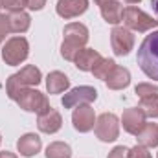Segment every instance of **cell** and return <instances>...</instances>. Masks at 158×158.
Here are the masks:
<instances>
[{"label": "cell", "instance_id": "obj_1", "mask_svg": "<svg viewBox=\"0 0 158 158\" xmlns=\"http://www.w3.org/2000/svg\"><path fill=\"white\" fill-rule=\"evenodd\" d=\"M63 44H61V55L66 61H74L76 55L86 46L88 42V28L81 22H70L63 30Z\"/></svg>", "mask_w": 158, "mask_h": 158}, {"label": "cell", "instance_id": "obj_2", "mask_svg": "<svg viewBox=\"0 0 158 158\" xmlns=\"http://www.w3.org/2000/svg\"><path fill=\"white\" fill-rule=\"evenodd\" d=\"M138 64L149 79L158 81V30L147 35L138 48Z\"/></svg>", "mask_w": 158, "mask_h": 158}, {"label": "cell", "instance_id": "obj_3", "mask_svg": "<svg viewBox=\"0 0 158 158\" xmlns=\"http://www.w3.org/2000/svg\"><path fill=\"white\" fill-rule=\"evenodd\" d=\"M42 79V74L37 66L33 64H26L20 72L9 76L7 83H6V94L9 99H15V96L19 94V90L22 88H30V86H37Z\"/></svg>", "mask_w": 158, "mask_h": 158}, {"label": "cell", "instance_id": "obj_4", "mask_svg": "<svg viewBox=\"0 0 158 158\" xmlns=\"http://www.w3.org/2000/svg\"><path fill=\"white\" fill-rule=\"evenodd\" d=\"M13 101H17L20 109H24V110H28V112H35L37 116L42 114V112H46L48 109H52L48 98H46L42 92L31 88V86H30V88L19 90V94L15 96Z\"/></svg>", "mask_w": 158, "mask_h": 158}, {"label": "cell", "instance_id": "obj_5", "mask_svg": "<svg viewBox=\"0 0 158 158\" xmlns=\"http://www.w3.org/2000/svg\"><path fill=\"white\" fill-rule=\"evenodd\" d=\"M125 28H129L131 31H138V33H145L149 30H153L158 26V20H155L151 15H147L145 11H142L140 7L129 6L123 9V17H121Z\"/></svg>", "mask_w": 158, "mask_h": 158}, {"label": "cell", "instance_id": "obj_6", "mask_svg": "<svg viewBox=\"0 0 158 158\" xmlns=\"http://www.w3.org/2000/svg\"><path fill=\"white\" fill-rule=\"evenodd\" d=\"M30 53V44L24 37H11L2 48V59L9 66H17L28 59Z\"/></svg>", "mask_w": 158, "mask_h": 158}, {"label": "cell", "instance_id": "obj_7", "mask_svg": "<svg viewBox=\"0 0 158 158\" xmlns=\"http://www.w3.org/2000/svg\"><path fill=\"white\" fill-rule=\"evenodd\" d=\"M96 136L101 142H114L119 136V119L112 112H103L96 119Z\"/></svg>", "mask_w": 158, "mask_h": 158}, {"label": "cell", "instance_id": "obj_8", "mask_svg": "<svg viewBox=\"0 0 158 158\" xmlns=\"http://www.w3.org/2000/svg\"><path fill=\"white\" fill-rule=\"evenodd\" d=\"M98 99V90L94 86H76L68 90L63 98V107L64 109H76L81 105H90L92 101Z\"/></svg>", "mask_w": 158, "mask_h": 158}, {"label": "cell", "instance_id": "obj_9", "mask_svg": "<svg viewBox=\"0 0 158 158\" xmlns=\"http://www.w3.org/2000/svg\"><path fill=\"white\" fill-rule=\"evenodd\" d=\"M110 44H112V50L116 55H119V57L129 55L131 50L134 48V33L129 28L116 26L110 31Z\"/></svg>", "mask_w": 158, "mask_h": 158}, {"label": "cell", "instance_id": "obj_10", "mask_svg": "<svg viewBox=\"0 0 158 158\" xmlns=\"http://www.w3.org/2000/svg\"><path fill=\"white\" fill-rule=\"evenodd\" d=\"M72 123H74V129L79 132H88L94 129L96 125V112L90 105H81L76 107L74 114H72Z\"/></svg>", "mask_w": 158, "mask_h": 158}, {"label": "cell", "instance_id": "obj_11", "mask_svg": "<svg viewBox=\"0 0 158 158\" xmlns=\"http://www.w3.org/2000/svg\"><path fill=\"white\" fill-rule=\"evenodd\" d=\"M121 123H123V129L129 132V134H138L143 125H145V114L142 112L140 107H131V109H125L123 110V116H121Z\"/></svg>", "mask_w": 158, "mask_h": 158}, {"label": "cell", "instance_id": "obj_12", "mask_svg": "<svg viewBox=\"0 0 158 158\" xmlns=\"http://www.w3.org/2000/svg\"><path fill=\"white\" fill-rule=\"evenodd\" d=\"M37 127H39L40 132H44V134H53V132H57L63 127V118H61V114L55 109H48L46 112L39 114Z\"/></svg>", "mask_w": 158, "mask_h": 158}, {"label": "cell", "instance_id": "obj_13", "mask_svg": "<svg viewBox=\"0 0 158 158\" xmlns=\"http://www.w3.org/2000/svg\"><path fill=\"white\" fill-rule=\"evenodd\" d=\"M86 9H88V0H59L57 2V15L63 19L79 17Z\"/></svg>", "mask_w": 158, "mask_h": 158}, {"label": "cell", "instance_id": "obj_14", "mask_svg": "<svg viewBox=\"0 0 158 158\" xmlns=\"http://www.w3.org/2000/svg\"><path fill=\"white\" fill-rule=\"evenodd\" d=\"M98 6L101 9L103 19L109 24H119L121 22V17H123L121 2H118V0H101V2H98Z\"/></svg>", "mask_w": 158, "mask_h": 158}, {"label": "cell", "instance_id": "obj_15", "mask_svg": "<svg viewBox=\"0 0 158 158\" xmlns=\"http://www.w3.org/2000/svg\"><path fill=\"white\" fill-rule=\"evenodd\" d=\"M40 147H42V142H40L39 136L33 134V132H28V134L20 136V140L17 142L19 153H20L22 156H26V158L35 156V155L40 151Z\"/></svg>", "mask_w": 158, "mask_h": 158}, {"label": "cell", "instance_id": "obj_16", "mask_svg": "<svg viewBox=\"0 0 158 158\" xmlns=\"http://www.w3.org/2000/svg\"><path fill=\"white\" fill-rule=\"evenodd\" d=\"M105 83H107V86H109L110 90H123V88H127L129 83H131V72H129L127 68L116 64V68L110 72V76L107 77Z\"/></svg>", "mask_w": 158, "mask_h": 158}, {"label": "cell", "instance_id": "obj_17", "mask_svg": "<svg viewBox=\"0 0 158 158\" xmlns=\"http://www.w3.org/2000/svg\"><path fill=\"white\" fill-rule=\"evenodd\" d=\"M99 59H101V55H99L96 50H92V48H83L77 55H76L74 63H76V66H77L81 72H92L94 64H96Z\"/></svg>", "mask_w": 158, "mask_h": 158}, {"label": "cell", "instance_id": "obj_18", "mask_svg": "<svg viewBox=\"0 0 158 158\" xmlns=\"http://www.w3.org/2000/svg\"><path fill=\"white\" fill-rule=\"evenodd\" d=\"M70 86V79L66 77L63 72H50L46 77V90L50 94H63L64 90H68Z\"/></svg>", "mask_w": 158, "mask_h": 158}, {"label": "cell", "instance_id": "obj_19", "mask_svg": "<svg viewBox=\"0 0 158 158\" xmlns=\"http://www.w3.org/2000/svg\"><path fill=\"white\" fill-rule=\"evenodd\" d=\"M7 20H9V30L13 33H24L30 30V24H31V19L26 11H11L7 15Z\"/></svg>", "mask_w": 158, "mask_h": 158}, {"label": "cell", "instance_id": "obj_20", "mask_svg": "<svg viewBox=\"0 0 158 158\" xmlns=\"http://www.w3.org/2000/svg\"><path fill=\"white\" fill-rule=\"evenodd\" d=\"M136 140H138V145H143V147H156L158 145V125L156 123H145L143 129L136 134Z\"/></svg>", "mask_w": 158, "mask_h": 158}, {"label": "cell", "instance_id": "obj_21", "mask_svg": "<svg viewBox=\"0 0 158 158\" xmlns=\"http://www.w3.org/2000/svg\"><path fill=\"white\" fill-rule=\"evenodd\" d=\"M114 68H116V63H114L112 59H105V57H101V59L94 64L92 74H94V77L107 81V77L110 76V72H112Z\"/></svg>", "mask_w": 158, "mask_h": 158}, {"label": "cell", "instance_id": "obj_22", "mask_svg": "<svg viewBox=\"0 0 158 158\" xmlns=\"http://www.w3.org/2000/svg\"><path fill=\"white\" fill-rule=\"evenodd\" d=\"M46 158H72V149L64 142H53L46 147Z\"/></svg>", "mask_w": 158, "mask_h": 158}, {"label": "cell", "instance_id": "obj_23", "mask_svg": "<svg viewBox=\"0 0 158 158\" xmlns=\"http://www.w3.org/2000/svg\"><path fill=\"white\" fill-rule=\"evenodd\" d=\"M142 112L145 114V118H158V98H145V99H140V105Z\"/></svg>", "mask_w": 158, "mask_h": 158}, {"label": "cell", "instance_id": "obj_24", "mask_svg": "<svg viewBox=\"0 0 158 158\" xmlns=\"http://www.w3.org/2000/svg\"><path fill=\"white\" fill-rule=\"evenodd\" d=\"M134 92L140 96V99H145V98H158V86L156 85H151V83H140V85H136Z\"/></svg>", "mask_w": 158, "mask_h": 158}, {"label": "cell", "instance_id": "obj_25", "mask_svg": "<svg viewBox=\"0 0 158 158\" xmlns=\"http://www.w3.org/2000/svg\"><path fill=\"white\" fill-rule=\"evenodd\" d=\"M0 7L11 13V11H20L24 7V4H22V0H0Z\"/></svg>", "mask_w": 158, "mask_h": 158}, {"label": "cell", "instance_id": "obj_26", "mask_svg": "<svg viewBox=\"0 0 158 158\" xmlns=\"http://www.w3.org/2000/svg\"><path fill=\"white\" fill-rule=\"evenodd\" d=\"M129 158H153L151 153L147 151V147L143 145H134L132 149H129Z\"/></svg>", "mask_w": 158, "mask_h": 158}, {"label": "cell", "instance_id": "obj_27", "mask_svg": "<svg viewBox=\"0 0 158 158\" xmlns=\"http://www.w3.org/2000/svg\"><path fill=\"white\" fill-rule=\"evenodd\" d=\"M9 20H7V15L6 13H0V44L4 42L6 35L9 33Z\"/></svg>", "mask_w": 158, "mask_h": 158}, {"label": "cell", "instance_id": "obj_28", "mask_svg": "<svg viewBox=\"0 0 158 158\" xmlns=\"http://www.w3.org/2000/svg\"><path fill=\"white\" fill-rule=\"evenodd\" d=\"M107 158H129V149H127L125 145H118V147H114V149L109 153Z\"/></svg>", "mask_w": 158, "mask_h": 158}, {"label": "cell", "instance_id": "obj_29", "mask_svg": "<svg viewBox=\"0 0 158 158\" xmlns=\"http://www.w3.org/2000/svg\"><path fill=\"white\" fill-rule=\"evenodd\" d=\"M22 4H24V7H28L31 11H39L46 6V0H22Z\"/></svg>", "mask_w": 158, "mask_h": 158}, {"label": "cell", "instance_id": "obj_30", "mask_svg": "<svg viewBox=\"0 0 158 158\" xmlns=\"http://www.w3.org/2000/svg\"><path fill=\"white\" fill-rule=\"evenodd\" d=\"M0 158H17V155H13V153H9V151H2V153H0Z\"/></svg>", "mask_w": 158, "mask_h": 158}, {"label": "cell", "instance_id": "obj_31", "mask_svg": "<svg viewBox=\"0 0 158 158\" xmlns=\"http://www.w3.org/2000/svg\"><path fill=\"white\" fill-rule=\"evenodd\" d=\"M151 7H153V11H155V15L158 17V0H151Z\"/></svg>", "mask_w": 158, "mask_h": 158}, {"label": "cell", "instance_id": "obj_32", "mask_svg": "<svg viewBox=\"0 0 158 158\" xmlns=\"http://www.w3.org/2000/svg\"><path fill=\"white\" fill-rule=\"evenodd\" d=\"M127 4H138V2H142V0H125Z\"/></svg>", "mask_w": 158, "mask_h": 158}, {"label": "cell", "instance_id": "obj_33", "mask_svg": "<svg viewBox=\"0 0 158 158\" xmlns=\"http://www.w3.org/2000/svg\"><path fill=\"white\" fill-rule=\"evenodd\" d=\"M94 2H96V4H98V2H101V0H94Z\"/></svg>", "mask_w": 158, "mask_h": 158}, {"label": "cell", "instance_id": "obj_34", "mask_svg": "<svg viewBox=\"0 0 158 158\" xmlns=\"http://www.w3.org/2000/svg\"><path fill=\"white\" fill-rule=\"evenodd\" d=\"M0 143H2V136H0Z\"/></svg>", "mask_w": 158, "mask_h": 158}]
</instances>
